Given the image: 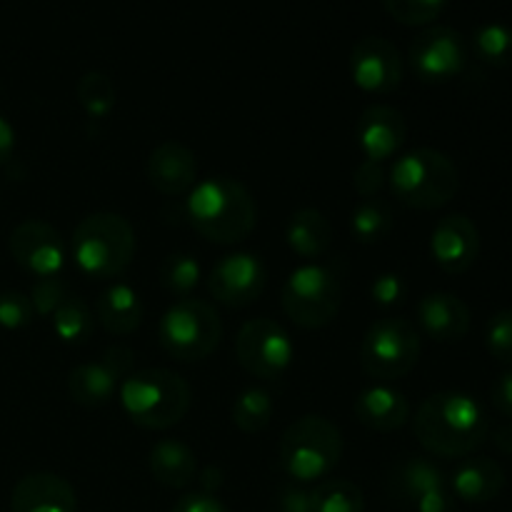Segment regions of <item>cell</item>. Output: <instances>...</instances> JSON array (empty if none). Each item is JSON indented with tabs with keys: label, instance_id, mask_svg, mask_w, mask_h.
Here are the masks:
<instances>
[{
	"label": "cell",
	"instance_id": "14",
	"mask_svg": "<svg viewBox=\"0 0 512 512\" xmlns=\"http://www.w3.org/2000/svg\"><path fill=\"white\" fill-rule=\"evenodd\" d=\"M268 285V270L258 255H223L208 275V290L218 303L228 308H245L263 295Z\"/></svg>",
	"mask_w": 512,
	"mask_h": 512
},
{
	"label": "cell",
	"instance_id": "37",
	"mask_svg": "<svg viewBox=\"0 0 512 512\" xmlns=\"http://www.w3.org/2000/svg\"><path fill=\"white\" fill-rule=\"evenodd\" d=\"M35 310L28 295L18 290H8L0 295V325L8 330H20L33 320Z\"/></svg>",
	"mask_w": 512,
	"mask_h": 512
},
{
	"label": "cell",
	"instance_id": "31",
	"mask_svg": "<svg viewBox=\"0 0 512 512\" xmlns=\"http://www.w3.org/2000/svg\"><path fill=\"white\" fill-rule=\"evenodd\" d=\"M315 512H365V495L350 480H325L313 490Z\"/></svg>",
	"mask_w": 512,
	"mask_h": 512
},
{
	"label": "cell",
	"instance_id": "29",
	"mask_svg": "<svg viewBox=\"0 0 512 512\" xmlns=\"http://www.w3.org/2000/svg\"><path fill=\"white\" fill-rule=\"evenodd\" d=\"M273 418V398L263 388H248L233 405V423L240 433L255 435L265 430Z\"/></svg>",
	"mask_w": 512,
	"mask_h": 512
},
{
	"label": "cell",
	"instance_id": "27",
	"mask_svg": "<svg viewBox=\"0 0 512 512\" xmlns=\"http://www.w3.org/2000/svg\"><path fill=\"white\" fill-rule=\"evenodd\" d=\"M395 218L393 210L385 200L380 198H368L353 210V218H350V228H353V235L363 245H375L380 240H385L393 230Z\"/></svg>",
	"mask_w": 512,
	"mask_h": 512
},
{
	"label": "cell",
	"instance_id": "15",
	"mask_svg": "<svg viewBox=\"0 0 512 512\" xmlns=\"http://www.w3.org/2000/svg\"><path fill=\"white\" fill-rule=\"evenodd\" d=\"M10 255L35 278L58 275L65 263V245L58 230L45 220H25L10 233Z\"/></svg>",
	"mask_w": 512,
	"mask_h": 512
},
{
	"label": "cell",
	"instance_id": "38",
	"mask_svg": "<svg viewBox=\"0 0 512 512\" xmlns=\"http://www.w3.org/2000/svg\"><path fill=\"white\" fill-rule=\"evenodd\" d=\"M388 183V173H385L383 163H375V160H365L355 168L353 175V185L358 190V195L363 200L375 198V195L383 190V185Z\"/></svg>",
	"mask_w": 512,
	"mask_h": 512
},
{
	"label": "cell",
	"instance_id": "44",
	"mask_svg": "<svg viewBox=\"0 0 512 512\" xmlns=\"http://www.w3.org/2000/svg\"><path fill=\"white\" fill-rule=\"evenodd\" d=\"M13 150H15V130L13 125L0 115V165L8 163Z\"/></svg>",
	"mask_w": 512,
	"mask_h": 512
},
{
	"label": "cell",
	"instance_id": "23",
	"mask_svg": "<svg viewBox=\"0 0 512 512\" xmlns=\"http://www.w3.org/2000/svg\"><path fill=\"white\" fill-rule=\"evenodd\" d=\"M143 313V300L128 283H113L100 293L95 303L98 323L103 325L105 333L118 335V338L135 333L143 323Z\"/></svg>",
	"mask_w": 512,
	"mask_h": 512
},
{
	"label": "cell",
	"instance_id": "28",
	"mask_svg": "<svg viewBox=\"0 0 512 512\" xmlns=\"http://www.w3.org/2000/svg\"><path fill=\"white\" fill-rule=\"evenodd\" d=\"M53 328L58 338L68 345H85L93 335L95 315L83 298L70 295L53 313Z\"/></svg>",
	"mask_w": 512,
	"mask_h": 512
},
{
	"label": "cell",
	"instance_id": "21",
	"mask_svg": "<svg viewBox=\"0 0 512 512\" xmlns=\"http://www.w3.org/2000/svg\"><path fill=\"white\" fill-rule=\"evenodd\" d=\"M355 418L375 433H393L410 418V403L400 390L380 383L355 398Z\"/></svg>",
	"mask_w": 512,
	"mask_h": 512
},
{
	"label": "cell",
	"instance_id": "24",
	"mask_svg": "<svg viewBox=\"0 0 512 512\" xmlns=\"http://www.w3.org/2000/svg\"><path fill=\"white\" fill-rule=\"evenodd\" d=\"M150 473L165 488H185L198 475V460L195 453L180 440H160L150 448Z\"/></svg>",
	"mask_w": 512,
	"mask_h": 512
},
{
	"label": "cell",
	"instance_id": "22",
	"mask_svg": "<svg viewBox=\"0 0 512 512\" xmlns=\"http://www.w3.org/2000/svg\"><path fill=\"white\" fill-rule=\"evenodd\" d=\"M505 488V470L493 458H465L450 478V490L465 503L483 505Z\"/></svg>",
	"mask_w": 512,
	"mask_h": 512
},
{
	"label": "cell",
	"instance_id": "12",
	"mask_svg": "<svg viewBox=\"0 0 512 512\" xmlns=\"http://www.w3.org/2000/svg\"><path fill=\"white\" fill-rule=\"evenodd\" d=\"M133 370V350L128 345H113L98 363H83L68 375V393L83 408L105 405L120 390Z\"/></svg>",
	"mask_w": 512,
	"mask_h": 512
},
{
	"label": "cell",
	"instance_id": "16",
	"mask_svg": "<svg viewBox=\"0 0 512 512\" xmlns=\"http://www.w3.org/2000/svg\"><path fill=\"white\" fill-rule=\"evenodd\" d=\"M430 253L435 263L450 275L468 273L480 255L478 225L463 213L445 215L438 220L430 238Z\"/></svg>",
	"mask_w": 512,
	"mask_h": 512
},
{
	"label": "cell",
	"instance_id": "7",
	"mask_svg": "<svg viewBox=\"0 0 512 512\" xmlns=\"http://www.w3.org/2000/svg\"><path fill=\"white\" fill-rule=\"evenodd\" d=\"M223 338V323L213 305L183 298L170 305L158 323L160 348L180 363H198L215 353Z\"/></svg>",
	"mask_w": 512,
	"mask_h": 512
},
{
	"label": "cell",
	"instance_id": "5",
	"mask_svg": "<svg viewBox=\"0 0 512 512\" xmlns=\"http://www.w3.org/2000/svg\"><path fill=\"white\" fill-rule=\"evenodd\" d=\"M135 255V230L123 215L93 213L73 230V258L80 273L93 280L118 278Z\"/></svg>",
	"mask_w": 512,
	"mask_h": 512
},
{
	"label": "cell",
	"instance_id": "45",
	"mask_svg": "<svg viewBox=\"0 0 512 512\" xmlns=\"http://www.w3.org/2000/svg\"><path fill=\"white\" fill-rule=\"evenodd\" d=\"M495 448L500 450V453L505 455H512V423L508 425H500L498 430H495Z\"/></svg>",
	"mask_w": 512,
	"mask_h": 512
},
{
	"label": "cell",
	"instance_id": "35",
	"mask_svg": "<svg viewBox=\"0 0 512 512\" xmlns=\"http://www.w3.org/2000/svg\"><path fill=\"white\" fill-rule=\"evenodd\" d=\"M30 303H33V310L40 315V318H50L65 300L68 295V285H65L63 278L58 275H50V278H38L35 280L33 290H30Z\"/></svg>",
	"mask_w": 512,
	"mask_h": 512
},
{
	"label": "cell",
	"instance_id": "2",
	"mask_svg": "<svg viewBox=\"0 0 512 512\" xmlns=\"http://www.w3.org/2000/svg\"><path fill=\"white\" fill-rule=\"evenodd\" d=\"M185 215L195 233L215 245H235L248 238L258 223V208L243 183L218 175L195 188L185 200Z\"/></svg>",
	"mask_w": 512,
	"mask_h": 512
},
{
	"label": "cell",
	"instance_id": "6",
	"mask_svg": "<svg viewBox=\"0 0 512 512\" xmlns=\"http://www.w3.org/2000/svg\"><path fill=\"white\" fill-rule=\"evenodd\" d=\"M343 458V435L323 415H303L280 438V465L298 483L328 478Z\"/></svg>",
	"mask_w": 512,
	"mask_h": 512
},
{
	"label": "cell",
	"instance_id": "11",
	"mask_svg": "<svg viewBox=\"0 0 512 512\" xmlns=\"http://www.w3.org/2000/svg\"><path fill=\"white\" fill-rule=\"evenodd\" d=\"M410 68L423 83L438 85L458 78L468 63L463 35L450 25H430L410 43Z\"/></svg>",
	"mask_w": 512,
	"mask_h": 512
},
{
	"label": "cell",
	"instance_id": "34",
	"mask_svg": "<svg viewBox=\"0 0 512 512\" xmlns=\"http://www.w3.org/2000/svg\"><path fill=\"white\" fill-rule=\"evenodd\" d=\"M385 10L403 25H430L448 0H383Z\"/></svg>",
	"mask_w": 512,
	"mask_h": 512
},
{
	"label": "cell",
	"instance_id": "33",
	"mask_svg": "<svg viewBox=\"0 0 512 512\" xmlns=\"http://www.w3.org/2000/svg\"><path fill=\"white\" fill-rule=\"evenodd\" d=\"M200 283V265L198 260L190 258V255L178 253L168 255L160 265V285H163L168 293L178 295L180 300L188 298Z\"/></svg>",
	"mask_w": 512,
	"mask_h": 512
},
{
	"label": "cell",
	"instance_id": "40",
	"mask_svg": "<svg viewBox=\"0 0 512 512\" xmlns=\"http://www.w3.org/2000/svg\"><path fill=\"white\" fill-rule=\"evenodd\" d=\"M413 508L415 512H458V508H455V495L448 483L438 485V488L420 495L418 503H415Z\"/></svg>",
	"mask_w": 512,
	"mask_h": 512
},
{
	"label": "cell",
	"instance_id": "8",
	"mask_svg": "<svg viewBox=\"0 0 512 512\" xmlns=\"http://www.w3.org/2000/svg\"><path fill=\"white\" fill-rule=\"evenodd\" d=\"M285 315L300 328H325L343 305V285L325 265H300L280 290Z\"/></svg>",
	"mask_w": 512,
	"mask_h": 512
},
{
	"label": "cell",
	"instance_id": "25",
	"mask_svg": "<svg viewBox=\"0 0 512 512\" xmlns=\"http://www.w3.org/2000/svg\"><path fill=\"white\" fill-rule=\"evenodd\" d=\"M285 240L298 258L315 260L333 243V228L320 210L303 208L290 218L288 228H285Z\"/></svg>",
	"mask_w": 512,
	"mask_h": 512
},
{
	"label": "cell",
	"instance_id": "36",
	"mask_svg": "<svg viewBox=\"0 0 512 512\" xmlns=\"http://www.w3.org/2000/svg\"><path fill=\"white\" fill-rule=\"evenodd\" d=\"M485 345L495 360L512 365V310H500L488 320Z\"/></svg>",
	"mask_w": 512,
	"mask_h": 512
},
{
	"label": "cell",
	"instance_id": "20",
	"mask_svg": "<svg viewBox=\"0 0 512 512\" xmlns=\"http://www.w3.org/2000/svg\"><path fill=\"white\" fill-rule=\"evenodd\" d=\"M418 323L438 343H458L470 330V310L458 295L428 293L418 303Z\"/></svg>",
	"mask_w": 512,
	"mask_h": 512
},
{
	"label": "cell",
	"instance_id": "30",
	"mask_svg": "<svg viewBox=\"0 0 512 512\" xmlns=\"http://www.w3.org/2000/svg\"><path fill=\"white\" fill-rule=\"evenodd\" d=\"M473 48L483 63L493 68H512V28L485 23L473 33Z\"/></svg>",
	"mask_w": 512,
	"mask_h": 512
},
{
	"label": "cell",
	"instance_id": "19",
	"mask_svg": "<svg viewBox=\"0 0 512 512\" xmlns=\"http://www.w3.org/2000/svg\"><path fill=\"white\" fill-rule=\"evenodd\" d=\"M10 512H78V498L60 475L30 473L13 488Z\"/></svg>",
	"mask_w": 512,
	"mask_h": 512
},
{
	"label": "cell",
	"instance_id": "13",
	"mask_svg": "<svg viewBox=\"0 0 512 512\" xmlns=\"http://www.w3.org/2000/svg\"><path fill=\"white\" fill-rule=\"evenodd\" d=\"M350 75L360 90L390 95L403 83V58L393 40L368 35L350 50Z\"/></svg>",
	"mask_w": 512,
	"mask_h": 512
},
{
	"label": "cell",
	"instance_id": "10",
	"mask_svg": "<svg viewBox=\"0 0 512 512\" xmlns=\"http://www.w3.org/2000/svg\"><path fill=\"white\" fill-rule=\"evenodd\" d=\"M293 353L290 335L270 318L248 320L235 338L238 363L260 380H278L293 363Z\"/></svg>",
	"mask_w": 512,
	"mask_h": 512
},
{
	"label": "cell",
	"instance_id": "1",
	"mask_svg": "<svg viewBox=\"0 0 512 512\" xmlns=\"http://www.w3.org/2000/svg\"><path fill=\"white\" fill-rule=\"evenodd\" d=\"M488 415L483 405L468 393L430 395L413 418V433L428 453L440 458H465L488 438Z\"/></svg>",
	"mask_w": 512,
	"mask_h": 512
},
{
	"label": "cell",
	"instance_id": "32",
	"mask_svg": "<svg viewBox=\"0 0 512 512\" xmlns=\"http://www.w3.org/2000/svg\"><path fill=\"white\" fill-rule=\"evenodd\" d=\"M75 95H78V103L83 105L88 118H108L110 110L115 108V85L113 80L105 73H100V70H88V73L78 80Z\"/></svg>",
	"mask_w": 512,
	"mask_h": 512
},
{
	"label": "cell",
	"instance_id": "3",
	"mask_svg": "<svg viewBox=\"0 0 512 512\" xmlns=\"http://www.w3.org/2000/svg\"><path fill=\"white\" fill-rule=\"evenodd\" d=\"M120 403L138 428L168 430L190 410V385L178 373L148 368L130 373L120 385Z\"/></svg>",
	"mask_w": 512,
	"mask_h": 512
},
{
	"label": "cell",
	"instance_id": "41",
	"mask_svg": "<svg viewBox=\"0 0 512 512\" xmlns=\"http://www.w3.org/2000/svg\"><path fill=\"white\" fill-rule=\"evenodd\" d=\"M170 512H230V510L225 508L215 495L190 493V495H183Z\"/></svg>",
	"mask_w": 512,
	"mask_h": 512
},
{
	"label": "cell",
	"instance_id": "17",
	"mask_svg": "<svg viewBox=\"0 0 512 512\" xmlns=\"http://www.w3.org/2000/svg\"><path fill=\"white\" fill-rule=\"evenodd\" d=\"M150 185L165 198H180L190 193L198 180V160L190 148L178 140H165L150 153L145 165Z\"/></svg>",
	"mask_w": 512,
	"mask_h": 512
},
{
	"label": "cell",
	"instance_id": "42",
	"mask_svg": "<svg viewBox=\"0 0 512 512\" xmlns=\"http://www.w3.org/2000/svg\"><path fill=\"white\" fill-rule=\"evenodd\" d=\"M278 508H280V512H315L313 490L290 485V488H285L283 493H280Z\"/></svg>",
	"mask_w": 512,
	"mask_h": 512
},
{
	"label": "cell",
	"instance_id": "18",
	"mask_svg": "<svg viewBox=\"0 0 512 512\" xmlns=\"http://www.w3.org/2000/svg\"><path fill=\"white\" fill-rule=\"evenodd\" d=\"M408 140V123L393 105H370L358 120V145L365 160L385 163Z\"/></svg>",
	"mask_w": 512,
	"mask_h": 512
},
{
	"label": "cell",
	"instance_id": "26",
	"mask_svg": "<svg viewBox=\"0 0 512 512\" xmlns=\"http://www.w3.org/2000/svg\"><path fill=\"white\" fill-rule=\"evenodd\" d=\"M445 483H448V480H445L443 470H440L438 465L423 458H410L393 470V475H390L388 480V490L398 503L413 508V505L418 503L420 495H425L428 490Z\"/></svg>",
	"mask_w": 512,
	"mask_h": 512
},
{
	"label": "cell",
	"instance_id": "9",
	"mask_svg": "<svg viewBox=\"0 0 512 512\" xmlns=\"http://www.w3.org/2000/svg\"><path fill=\"white\" fill-rule=\"evenodd\" d=\"M420 360V333L405 318H380L365 330L360 365L378 383L405 378Z\"/></svg>",
	"mask_w": 512,
	"mask_h": 512
},
{
	"label": "cell",
	"instance_id": "43",
	"mask_svg": "<svg viewBox=\"0 0 512 512\" xmlns=\"http://www.w3.org/2000/svg\"><path fill=\"white\" fill-rule=\"evenodd\" d=\"M490 400L500 415L512 420V370L495 378L493 388H490Z\"/></svg>",
	"mask_w": 512,
	"mask_h": 512
},
{
	"label": "cell",
	"instance_id": "39",
	"mask_svg": "<svg viewBox=\"0 0 512 512\" xmlns=\"http://www.w3.org/2000/svg\"><path fill=\"white\" fill-rule=\"evenodd\" d=\"M405 293H408V285L398 273H383L370 285L373 303L380 305V308H395V305L403 303Z\"/></svg>",
	"mask_w": 512,
	"mask_h": 512
},
{
	"label": "cell",
	"instance_id": "4",
	"mask_svg": "<svg viewBox=\"0 0 512 512\" xmlns=\"http://www.w3.org/2000/svg\"><path fill=\"white\" fill-rule=\"evenodd\" d=\"M395 200L413 210H438L455 198L460 188L458 168L435 148H418L400 155L388 173Z\"/></svg>",
	"mask_w": 512,
	"mask_h": 512
}]
</instances>
